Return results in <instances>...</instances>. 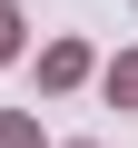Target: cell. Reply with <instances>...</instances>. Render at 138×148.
Masks as SVG:
<instances>
[{"label": "cell", "instance_id": "cell-1", "mask_svg": "<svg viewBox=\"0 0 138 148\" xmlns=\"http://www.w3.org/2000/svg\"><path fill=\"white\" fill-rule=\"evenodd\" d=\"M10 40H20V20H10V10H0V59H10Z\"/></svg>", "mask_w": 138, "mask_h": 148}]
</instances>
